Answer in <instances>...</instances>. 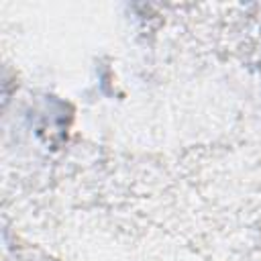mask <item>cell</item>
<instances>
[]
</instances>
